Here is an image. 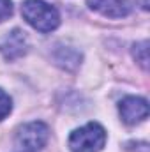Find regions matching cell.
<instances>
[{
    "instance_id": "cell-1",
    "label": "cell",
    "mask_w": 150,
    "mask_h": 152,
    "mask_svg": "<svg viewBox=\"0 0 150 152\" xmlns=\"http://www.w3.org/2000/svg\"><path fill=\"white\" fill-rule=\"evenodd\" d=\"M21 14L27 23L39 32H51L60 25L58 11L44 0H25L21 5Z\"/></svg>"
},
{
    "instance_id": "cell-3",
    "label": "cell",
    "mask_w": 150,
    "mask_h": 152,
    "mask_svg": "<svg viewBox=\"0 0 150 152\" xmlns=\"http://www.w3.org/2000/svg\"><path fill=\"white\" fill-rule=\"evenodd\" d=\"M48 136L50 129L44 122H28L18 131L16 142L25 152H37L46 145Z\"/></svg>"
},
{
    "instance_id": "cell-6",
    "label": "cell",
    "mask_w": 150,
    "mask_h": 152,
    "mask_svg": "<svg viewBox=\"0 0 150 152\" xmlns=\"http://www.w3.org/2000/svg\"><path fill=\"white\" fill-rule=\"evenodd\" d=\"M88 5L90 9L108 18H124L131 12V5L127 0H88Z\"/></svg>"
},
{
    "instance_id": "cell-7",
    "label": "cell",
    "mask_w": 150,
    "mask_h": 152,
    "mask_svg": "<svg viewBox=\"0 0 150 152\" xmlns=\"http://www.w3.org/2000/svg\"><path fill=\"white\" fill-rule=\"evenodd\" d=\"M147 46H149V42L143 41V42L134 44V50H133L136 62H138L143 69H147V66H149V48H147Z\"/></svg>"
},
{
    "instance_id": "cell-8",
    "label": "cell",
    "mask_w": 150,
    "mask_h": 152,
    "mask_svg": "<svg viewBox=\"0 0 150 152\" xmlns=\"http://www.w3.org/2000/svg\"><path fill=\"white\" fill-rule=\"evenodd\" d=\"M11 110H12V101H11V97H9L4 90H0V120H4L7 115L11 113Z\"/></svg>"
},
{
    "instance_id": "cell-2",
    "label": "cell",
    "mask_w": 150,
    "mask_h": 152,
    "mask_svg": "<svg viewBox=\"0 0 150 152\" xmlns=\"http://www.w3.org/2000/svg\"><path fill=\"white\" fill-rule=\"evenodd\" d=\"M106 143V131L90 122L79 129H76L69 136V149L71 152H99Z\"/></svg>"
},
{
    "instance_id": "cell-9",
    "label": "cell",
    "mask_w": 150,
    "mask_h": 152,
    "mask_svg": "<svg viewBox=\"0 0 150 152\" xmlns=\"http://www.w3.org/2000/svg\"><path fill=\"white\" fill-rule=\"evenodd\" d=\"M12 14V2L11 0H0V21L7 20Z\"/></svg>"
},
{
    "instance_id": "cell-4",
    "label": "cell",
    "mask_w": 150,
    "mask_h": 152,
    "mask_svg": "<svg viewBox=\"0 0 150 152\" xmlns=\"http://www.w3.org/2000/svg\"><path fill=\"white\" fill-rule=\"evenodd\" d=\"M118 112H120V117L125 124L134 126V124L143 122L149 117V104H147L145 99L131 96V97H125V99L120 101Z\"/></svg>"
},
{
    "instance_id": "cell-5",
    "label": "cell",
    "mask_w": 150,
    "mask_h": 152,
    "mask_svg": "<svg viewBox=\"0 0 150 152\" xmlns=\"http://www.w3.org/2000/svg\"><path fill=\"white\" fill-rule=\"evenodd\" d=\"M0 51L9 60H14V58L21 57L27 51V37L23 36L21 30L14 28L12 32H9L5 37L0 41Z\"/></svg>"
}]
</instances>
